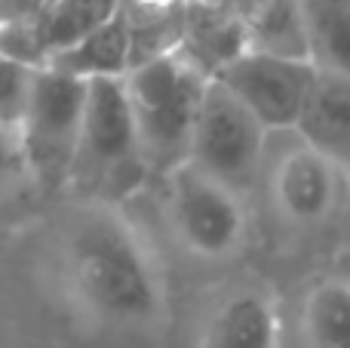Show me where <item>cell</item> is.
<instances>
[{
	"mask_svg": "<svg viewBox=\"0 0 350 348\" xmlns=\"http://www.w3.org/2000/svg\"><path fill=\"white\" fill-rule=\"evenodd\" d=\"M206 84L209 71L181 47L135 62L123 74V90L151 176L163 179L187 160Z\"/></svg>",
	"mask_w": 350,
	"mask_h": 348,
	"instance_id": "2",
	"label": "cell"
},
{
	"mask_svg": "<svg viewBox=\"0 0 350 348\" xmlns=\"http://www.w3.org/2000/svg\"><path fill=\"white\" fill-rule=\"evenodd\" d=\"M46 0H0V28L3 25H22L31 22L43 10Z\"/></svg>",
	"mask_w": 350,
	"mask_h": 348,
	"instance_id": "18",
	"label": "cell"
},
{
	"mask_svg": "<svg viewBox=\"0 0 350 348\" xmlns=\"http://www.w3.org/2000/svg\"><path fill=\"white\" fill-rule=\"evenodd\" d=\"M304 333L310 348H350V293L341 281H326L308 293Z\"/></svg>",
	"mask_w": 350,
	"mask_h": 348,
	"instance_id": "14",
	"label": "cell"
},
{
	"mask_svg": "<svg viewBox=\"0 0 350 348\" xmlns=\"http://www.w3.org/2000/svg\"><path fill=\"white\" fill-rule=\"evenodd\" d=\"M120 3L123 0H46L31 22L46 65L55 53L68 49L92 28L114 18L120 12Z\"/></svg>",
	"mask_w": 350,
	"mask_h": 348,
	"instance_id": "12",
	"label": "cell"
},
{
	"mask_svg": "<svg viewBox=\"0 0 350 348\" xmlns=\"http://www.w3.org/2000/svg\"><path fill=\"white\" fill-rule=\"evenodd\" d=\"M49 68H59V71L80 80L123 77L133 68V40H129L123 12H117L105 25L92 28L90 34H83L68 49L55 53L49 59Z\"/></svg>",
	"mask_w": 350,
	"mask_h": 348,
	"instance_id": "10",
	"label": "cell"
},
{
	"mask_svg": "<svg viewBox=\"0 0 350 348\" xmlns=\"http://www.w3.org/2000/svg\"><path fill=\"white\" fill-rule=\"evenodd\" d=\"M345 166L298 142L273 166V203L295 225H320L341 197Z\"/></svg>",
	"mask_w": 350,
	"mask_h": 348,
	"instance_id": "8",
	"label": "cell"
},
{
	"mask_svg": "<svg viewBox=\"0 0 350 348\" xmlns=\"http://www.w3.org/2000/svg\"><path fill=\"white\" fill-rule=\"evenodd\" d=\"M59 271L71 299L102 324L145 327L160 318L163 284L154 253L117 203L83 201L68 216Z\"/></svg>",
	"mask_w": 350,
	"mask_h": 348,
	"instance_id": "1",
	"label": "cell"
},
{
	"mask_svg": "<svg viewBox=\"0 0 350 348\" xmlns=\"http://www.w3.org/2000/svg\"><path fill=\"white\" fill-rule=\"evenodd\" d=\"M292 129L298 142L320 151L347 170L350 160V80L347 71L317 68V77L308 90L301 111Z\"/></svg>",
	"mask_w": 350,
	"mask_h": 348,
	"instance_id": "9",
	"label": "cell"
},
{
	"mask_svg": "<svg viewBox=\"0 0 350 348\" xmlns=\"http://www.w3.org/2000/svg\"><path fill=\"white\" fill-rule=\"evenodd\" d=\"M34 71L37 68L0 53V123L3 127H18L31 96Z\"/></svg>",
	"mask_w": 350,
	"mask_h": 348,
	"instance_id": "16",
	"label": "cell"
},
{
	"mask_svg": "<svg viewBox=\"0 0 350 348\" xmlns=\"http://www.w3.org/2000/svg\"><path fill=\"white\" fill-rule=\"evenodd\" d=\"M209 77L240 99L265 123V129H292L317 77V65L304 55H280L243 47Z\"/></svg>",
	"mask_w": 350,
	"mask_h": 348,
	"instance_id": "7",
	"label": "cell"
},
{
	"mask_svg": "<svg viewBox=\"0 0 350 348\" xmlns=\"http://www.w3.org/2000/svg\"><path fill=\"white\" fill-rule=\"evenodd\" d=\"M267 129L240 99L209 77L193 121L187 164L209 173L237 195L252 185L265 158Z\"/></svg>",
	"mask_w": 350,
	"mask_h": 348,
	"instance_id": "6",
	"label": "cell"
},
{
	"mask_svg": "<svg viewBox=\"0 0 350 348\" xmlns=\"http://www.w3.org/2000/svg\"><path fill=\"white\" fill-rule=\"evenodd\" d=\"M280 321L258 290H240L221 302L209 324L206 348H277Z\"/></svg>",
	"mask_w": 350,
	"mask_h": 348,
	"instance_id": "11",
	"label": "cell"
},
{
	"mask_svg": "<svg viewBox=\"0 0 350 348\" xmlns=\"http://www.w3.org/2000/svg\"><path fill=\"white\" fill-rule=\"evenodd\" d=\"M86 105V80L71 77L59 68H37L25 114L18 121L28 179L40 188L59 191L71 179L74 151L80 139Z\"/></svg>",
	"mask_w": 350,
	"mask_h": 348,
	"instance_id": "4",
	"label": "cell"
},
{
	"mask_svg": "<svg viewBox=\"0 0 350 348\" xmlns=\"http://www.w3.org/2000/svg\"><path fill=\"white\" fill-rule=\"evenodd\" d=\"M22 179H28V166H25L18 129L0 123V195L12 191Z\"/></svg>",
	"mask_w": 350,
	"mask_h": 348,
	"instance_id": "17",
	"label": "cell"
},
{
	"mask_svg": "<svg viewBox=\"0 0 350 348\" xmlns=\"http://www.w3.org/2000/svg\"><path fill=\"white\" fill-rule=\"evenodd\" d=\"M243 43L252 49H265V53L310 59L308 37H304V25L301 16H298L295 0H265V6L252 18V28H249Z\"/></svg>",
	"mask_w": 350,
	"mask_h": 348,
	"instance_id": "15",
	"label": "cell"
},
{
	"mask_svg": "<svg viewBox=\"0 0 350 348\" xmlns=\"http://www.w3.org/2000/svg\"><path fill=\"white\" fill-rule=\"evenodd\" d=\"M166 216L187 253L200 259H228L246 238V210L240 195L193 164H178L163 176Z\"/></svg>",
	"mask_w": 350,
	"mask_h": 348,
	"instance_id": "5",
	"label": "cell"
},
{
	"mask_svg": "<svg viewBox=\"0 0 350 348\" xmlns=\"http://www.w3.org/2000/svg\"><path fill=\"white\" fill-rule=\"evenodd\" d=\"M308 37V55L317 68L347 71L350 0H295Z\"/></svg>",
	"mask_w": 350,
	"mask_h": 348,
	"instance_id": "13",
	"label": "cell"
},
{
	"mask_svg": "<svg viewBox=\"0 0 350 348\" xmlns=\"http://www.w3.org/2000/svg\"><path fill=\"white\" fill-rule=\"evenodd\" d=\"M148 179L151 173L139 145L123 77L86 80L83 123L68 185H77L83 201L120 203Z\"/></svg>",
	"mask_w": 350,
	"mask_h": 348,
	"instance_id": "3",
	"label": "cell"
}]
</instances>
